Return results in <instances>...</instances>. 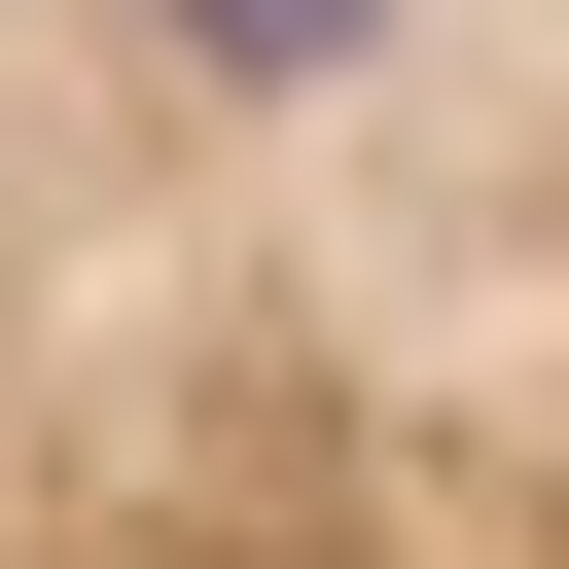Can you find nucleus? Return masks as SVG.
I'll return each mask as SVG.
<instances>
[{"mask_svg": "<svg viewBox=\"0 0 569 569\" xmlns=\"http://www.w3.org/2000/svg\"><path fill=\"white\" fill-rule=\"evenodd\" d=\"M0 569H569V0H0Z\"/></svg>", "mask_w": 569, "mask_h": 569, "instance_id": "obj_1", "label": "nucleus"}]
</instances>
